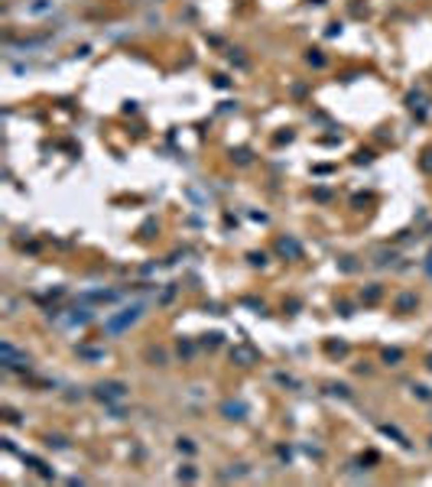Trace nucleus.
Masks as SVG:
<instances>
[{
	"label": "nucleus",
	"instance_id": "nucleus-1",
	"mask_svg": "<svg viewBox=\"0 0 432 487\" xmlns=\"http://www.w3.org/2000/svg\"><path fill=\"white\" fill-rule=\"evenodd\" d=\"M95 393L101 396V400H124V396H127V387L117 383V380H108V383H97Z\"/></svg>",
	"mask_w": 432,
	"mask_h": 487
},
{
	"label": "nucleus",
	"instance_id": "nucleus-2",
	"mask_svg": "<svg viewBox=\"0 0 432 487\" xmlns=\"http://www.w3.org/2000/svg\"><path fill=\"white\" fill-rule=\"evenodd\" d=\"M140 318V305L137 309H127V315H117V318H108V331H124L127 325H133Z\"/></svg>",
	"mask_w": 432,
	"mask_h": 487
},
{
	"label": "nucleus",
	"instance_id": "nucleus-3",
	"mask_svg": "<svg viewBox=\"0 0 432 487\" xmlns=\"http://www.w3.org/2000/svg\"><path fill=\"white\" fill-rule=\"evenodd\" d=\"M221 412H224L227 419H244V406H240V403H224Z\"/></svg>",
	"mask_w": 432,
	"mask_h": 487
},
{
	"label": "nucleus",
	"instance_id": "nucleus-4",
	"mask_svg": "<svg viewBox=\"0 0 432 487\" xmlns=\"http://www.w3.org/2000/svg\"><path fill=\"white\" fill-rule=\"evenodd\" d=\"M280 253H283V257H286V253H289V257H299L303 250H299V244H296V240L283 237V240H280Z\"/></svg>",
	"mask_w": 432,
	"mask_h": 487
},
{
	"label": "nucleus",
	"instance_id": "nucleus-5",
	"mask_svg": "<svg viewBox=\"0 0 432 487\" xmlns=\"http://www.w3.org/2000/svg\"><path fill=\"white\" fill-rule=\"evenodd\" d=\"M413 305H416V296H400V299H397V309H400V312H406Z\"/></svg>",
	"mask_w": 432,
	"mask_h": 487
},
{
	"label": "nucleus",
	"instance_id": "nucleus-6",
	"mask_svg": "<svg viewBox=\"0 0 432 487\" xmlns=\"http://www.w3.org/2000/svg\"><path fill=\"white\" fill-rule=\"evenodd\" d=\"M422 169H429V173H432V150H426V156H422Z\"/></svg>",
	"mask_w": 432,
	"mask_h": 487
},
{
	"label": "nucleus",
	"instance_id": "nucleus-7",
	"mask_svg": "<svg viewBox=\"0 0 432 487\" xmlns=\"http://www.w3.org/2000/svg\"><path fill=\"white\" fill-rule=\"evenodd\" d=\"M400 357H403L400 351H387V354H384V361H387V364H390V361H400Z\"/></svg>",
	"mask_w": 432,
	"mask_h": 487
},
{
	"label": "nucleus",
	"instance_id": "nucleus-8",
	"mask_svg": "<svg viewBox=\"0 0 432 487\" xmlns=\"http://www.w3.org/2000/svg\"><path fill=\"white\" fill-rule=\"evenodd\" d=\"M309 62H312V65H322L325 59H322V55H319V52H309Z\"/></svg>",
	"mask_w": 432,
	"mask_h": 487
},
{
	"label": "nucleus",
	"instance_id": "nucleus-9",
	"mask_svg": "<svg viewBox=\"0 0 432 487\" xmlns=\"http://www.w3.org/2000/svg\"><path fill=\"white\" fill-rule=\"evenodd\" d=\"M426 273H429V276H432V253H429V257H426Z\"/></svg>",
	"mask_w": 432,
	"mask_h": 487
},
{
	"label": "nucleus",
	"instance_id": "nucleus-10",
	"mask_svg": "<svg viewBox=\"0 0 432 487\" xmlns=\"http://www.w3.org/2000/svg\"><path fill=\"white\" fill-rule=\"evenodd\" d=\"M429 370H432V354H429Z\"/></svg>",
	"mask_w": 432,
	"mask_h": 487
}]
</instances>
